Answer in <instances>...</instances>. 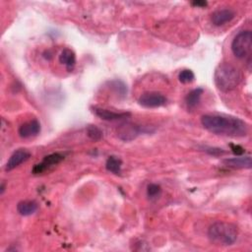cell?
<instances>
[{
	"label": "cell",
	"instance_id": "1",
	"mask_svg": "<svg viewBox=\"0 0 252 252\" xmlns=\"http://www.w3.org/2000/svg\"><path fill=\"white\" fill-rule=\"evenodd\" d=\"M203 127L213 134L230 137H244L248 125L238 117L224 114H205L201 117Z\"/></svg>",
	"mask_w": 252,
	"mask_h": 252
},
{
	"label": "cell",
	"instance_id": "2",
	"mask_svg": "<svg viewBox=\"0 0 252 252\" xmlns=\"http://www.w3.org/2000/svg\"><path fill=\"white\" fill-rule=\"evenodd\" d=\"M214 81L221 92L228 93L234 90L240 84L241 73L231 63H222L215 70Z\"/></svg>",
	"mask_w": 252,
	"mask_h": 252
},
{
	"label": "cell",
	"instance_id": "3",
	"mask_svg": "<svg viewBox=\"0 0 252 252\" xmlns=\"http://www.w3.org/2000/svg\"><path fill=\"white\" fill-rule=\"evenodd\" d=\"M210 240L216 245H232L238 236L237 227L231 223L216 222L208 230Z\"/></svg>",
	"mask_w": 252,
	"mask_h": 252
},
{
	"label": "cell",
	"instance_id": "4",
	"mask_svg": "<svg viewBox=\"0 0 252 252\" xmlns=\"http://www.w3.org/2000/svg\"><path fill=\"white\" fill-rule=\"evenodd\" d=\"M252 48V33L249 30L239 32L231 42V51L237 58H245Z\"/></svg>",
	"mask_w": 252,
	"mask_h": 252
},
{
	"label": "cell",
	"instance_id": "5",
	"mask_svg": "<svg viewBox=\"0 0 252 252\" xmlns=\"http://www.w3.org/2000/svg\"><path fill=\"white\" fill-rule=\"evenodd\" d=\"M155 129L149 126H142L133 123L121 124L117 129V136L122 141L129 142L136 139L141 134H148L154 132Z\"/></svg>",
	"mask_w": 252,
	"mask_h": 252
},
{
	"label": "cell",
	"instance_id": "6",
	"mask_svg": "<svg viewBox=\"0 0 252 252\" xmlns=\"http://www.w3.org/2000/svg\"><path fill=\"white\" fill-rule=\"evenodd\" d=\"M140 105L147 108L161 107L167 104V98L159 92H146L138 99Z\"/></svg>",
	"mask_w": 252,
	"mask_h": 252
},
{
	"label": "cell",
	"instance_id": "7",
	"mask_svg": "<svg viewBox=\"0 0 252 252\" xmlns=\"http://www.w3.org/2000/svg\"><path fill=\"white\" fill-rule=\"evenodd\" d=\"M65 159V156L61 153H53L43 158L42 162L40 164H37L34 168L32 172L34 174H41L44 172L46 169H48L51 167H54L58 164H60L63 160Z\"/></svg>",
	"mask_w": 252,
	"mask_h": 252
},
{
	"label": "cell",
	"instance_id": "8",
	"mask_svg": "<svg viewBox=\"0 0 252 252\" xmlns=\"http://www.w3.org/2000/svg\"><path fill=\"white\" fill-rule=\"evenodd\" d=\"M92 110L98 117H100L101 119H104V120H107V121L121 120V119H125V118H128L129 116H131V113L128 111L116 112V111H112V110L98 107V106L92 107Z\"/></svg>",
	"mask_w": 252,
	"mask_h": 252
},
{
	"label": "cell",
	"instance_id": "9",
	"mask_svg": "<svg viewBox=\"0 0 252 252\" xmlns=\"http://www.w3.org/2000/svg\"><path fill=\"white\" fill-rule=\"evenodd\" d=\"M41 123L38 119H32L30 121H27L23 123L18 130V133L20 137L27 139L31 137H35L41 132Z\"/></svg>",
	"mask_w": 252,
	"mask_h": 252
},
{
	"label": "cell",
	"instance_id": "10",
	"mask_svg": "<svg viewBox=\"0 0 252 252\" xmlns=\"http://www.w3.org/2000/svg\"><path fill=\"white\" fill-rule=\"evenodd\" d=\"M30 158H31V153L26 149H19L15 151L7 161L5 166V170L6 171L13 170L23 163L27 162Z\"/></svg>",
	"mask_w": 252,
	"mask_h": 252
},
{
	"label": "cell",
	"instance_id": "11",
	"mask_svg": "<svg viewBox=\"0 0 252 252\" xmlns=\"http://www.w3.org/2000/svg\"><path fill=\"white\" fill-rule=\"evenodd\" d=\"M235 17V12L232 9L225 8V9H219L215 11L211 16V21L213 25L220 27L227 23H230L231 20H233Z\"/></svg>",
	"mask_w": 252,
	"mask_h": 252
},
{
	"label": "cell",
	"instance_id": "12",
	"mask_svg": "<svg viewBox=\"0 0 252 252\" xmlns=\"http://www.w3.org/2000/svg\"><path fill=\"white\" fill-rule=\"evenodd\" d=\"M224 165L231 168H236V169H242V168H251L252 162L250 156H237L236 158L231 159H226L223 161Z\"/></svg>",
	"mask_w": 252,
	"mask_h": 252
},
{
	"label": "cell",
	"instance_id": "13",
	"mask_svg": "<svg viewBox=\"0 0 252 252\" xmlns=\"http://www.w3.org/2000/svg\"><path fill=\"white\" fill-rule=\"evenodd\" d=\"M59 62L64 65L67 71L71 72L76 65V54L70 48H64L59 55Z\"/></svg>",
	"mask_w": 252,
	"mask_h": 252
},
{
	"label": "cell",
	"instance_id": "14",
	"mask_svg": "<svg viewBox=\"0 0 252 252\" xmlns=\"http://www.w3.org/2000/svg\"><path fill=\"white\" fill-rule=\"evenodd\" d=\"M39 205L34 200H23L18 203L17 211L22 216H31L38 211Z\"/></svg>",
	"mask_w": 252,
	"mask_h": 252
},
{
	"label": "cell",
	"instance_id": "15",
	"mask_svg": "<svg viewBox=\"0 0 252 252\" xmlns=\"http://www.w3.org/2000/svg\"><path fill=\"white\" fill-rule=\"evenodd\" d=\"M204 93V90L202 88H197L192 90L191 92H189L185 98V103L188 108H194L196 107L200 101H201V97Z\"/></svg>",
	"mask_w": 252,
	"mask_h": 252
},
{
	"label": "cell",
	"instance_id": "16",
	"mask_svg": "<svg viewBox=\"0 0 252 252\" xmlns=\"http://www.w3.org/2000/svg\"><path fill=\"white\" fill-rule=\"evenodd\" d=\"M121 168H122V161L114 156H110L106 163H105V168L116 175L121 174Z\"/></svg>",
	"mask_w": 252,
	"mask_h": 252
},
{
	"label": "cell",
	"instance_id": "17",
	"mask_svg": "<svg viewBox=\"0 0 252 252\" xmlns=\"http://www.w3.org/2000/svg\"><path fill=\"white\" fill-rule=\"evenodd\" d=\"M87 135L88 137L95 141V142H98L100 140L103 139L104 137V133H103V130L98 127L97 125H89L87 127Z\"/></svg>",
	"mask_w": 252,
	"mask_h": 252
},
{
	"label": "cell",
	"instance_id": "18",
	"mask_svg": "<svg viewBox=\"0 0 252 252\" xmlns=\"http://www.w3.org/2000/svg\"><path fill=\"white\" fill-rule=\"evenodd\" d=\"M162 194V188L156 183H150L147 187V195L150 200L158 199Z\"/></svg>",
	"mask_w": 252,
	"mask_h": 252
},
{
	"label": "cell",
	"instance_id": "19",
	"mask_svg": "<svg viewBox=\"0 0 252 252\" xmlns=\"http://www.w3.org/2000/svg\"><path fill=\"white\" fill-rule=\"evenodd\" d=\"M110 86L111 89H113L115 91V94L118 95L121 98H125L126 94H127V88H126V85L119 80H115L110 82Z\"/></svg>",
	"mask_w": 252,
	"mask_h": 252
},
{
	"label": "cell",
	"instance_id": "20",
	"mask_svg": "<svg viewBox=\"0 0 252 252\" xmlns=\"http://www.w3.org/2000/svg\"><path fill=\"white\" fill-rule=\"evenodd\" d=\"M194 79H195V74L190 69H183L182 71H180V73L178 75V80L182 84L192 83L194 81Z\"/></svg>",
	"mask_w": 252,
	"mask_h": 252
},
{
	"label": "cell",
	"instance_id": "21",
	"mask_svg": "<svg viewBox=\"0 0 252 252\" xmlns=\"http://www.w3.org/2000/svg\"><path fill=\"white\" fill-rule=\"evenodd\" d=\"M231 150V152L236 155V156H242L245 153V150L243 147H241L240 145H235V144H230Z\"/></svg>",
	"mask_w": 252,
	"mask_h": 252
},
{
	"label": "cell",
	"instance_id": "22",
	"mask_svg": "<svg viewBox=\"0 0 252 252\" xmlns=\"http://www.w3.org/2000/svg\"><path fill=\"white\" fill-rule=\"evenodd\" d=\"M206 152L213 156H221V155L225 154V151L223 149H219V148H207Z\"/></svg>",
	"mask_w": 252,
	"mask_h": 252
},
{
	"label": "cell",
	"instance_id": "23",
	"mask_svg": "<svg viewBox=\"0 0 252 252\" xmlns=\"http://www.w3.org/2000/svg\"><path fill=\"white\" fill-rule=\"evenodd\" d=\"M192 6H195V7H200V8H203V7H206L208 5V2L207 1H193L191 3Z\"/></svg>",
	"mask_w": 252,
	"mask_h": 252
},
{
	"label": "cell",
	"instance_id": "24",
	"mask_svg": "<svg viewBox=\"0 0 252 252\" xmlns=\"http://www.w3.org/2000/svg\"><path fill=\"white\" fill-rule=\"evenodd\" d=\"M4 191H5V184H4V182H2V184H1V191H0V194H3L4 193Z\"/></svg>",
	"mask_w": 252,
	"mask_h": 252
}]
</instances>
